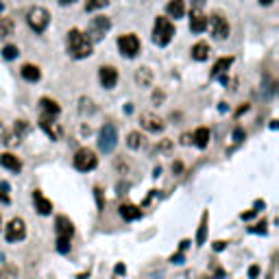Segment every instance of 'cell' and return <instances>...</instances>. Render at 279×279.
I'll return each instance as SVG.
<instances>
[{
	"instance_id": "4fadbf2b",
	"label": "cell",
	"mask_w": 279,
	"mask_h": 279,
	"mask_svg": "<svg viewBox=\"0 0 279 279\" xmlns=\"http://www.w3.org/2000/svg\"><path fill=\"white\" fill-rule=\"evenodd\" d=\"M99 79L105 90H111V87H116V83H118V70L114 66H103L99 72Z\"/></svg>"
},
{
	"instance_id": "7c38bea8",
	"label": "cell",
	"mask_w": 279,
	"mask_h": 279,
	"mask_svg": "<svg viewBox=\"0 0 279 279\" xmlns=\"http://www.w3.org/2000/svg\"><path fill=\"white\" fill-rule=\"evenodd\" d=\"M140 124H142V129H146L151 133H157L164 129V120L157 114H142L140 116Z\"/></svg>"
},
{
	"instance_id": "5bb4252c",
	"label": "cell",
	"mask_w": 279,
	"mask_h": 279,
	"mask_svg": "<svg viewBox=\"0 0 279 279\" xmlns=\"http://www.w3.org/2000/svg\"><path fill=\"white\" fill-rule=\"evenodd\" d=\"M33 203H35V209L41 214V216H48V214L53 212V203H50L40 190H35L33 192Z\"/></svg>"
},
{
	"instance_id": "cb8c5ba5",
	"label": "cell",
	"mask_w": 279,
	"mask_h": 279,
	"mask_svg": "<svg viewBox=\"0 0 279 279\" xmlns=\"http://www.w3.org/2000/svg\"><path fill=\"white\" fill-rule=\"evenodd\" d=\"M142 144H144V138L140 136L138 131H131V133L127 136V146H129V148H133V151H138V148L142 146Z\"/></svg>"
},
{
	"instance_id": "44dd1931",
	"label": "cell",
	"mask_w": 279,
	"mask_h": 279,
	"mask_svg": "<svg viewBox=\"0 0 279 279\" xmlns=\"http://www.w3.org/2000/svg\"><path fill=\"white\" fill-rule=\"evenodd\" d=\"M192 57L197 59V61H205V59L209 57V46L205 44V41H199V44L192 46Z\"/></svg>"
},
{
	"instance_id": "9c48e42d",
	"label": "cell",
	"mask_w": 279,
	"mask_h": 279,
	"mask_svg": "<svg viewBox=\"0 0 279 279\" xmlns=\"http://www.w3.org/2000/svg\"><path fill=\"white\" fill-rule=\"evenodd\" d=\"M118 48H120V53L124 55V57H136V55L140 53V40H138V35H133V33H127V35H120L118 37Z\"/></svg>"
},
{
	"instance_id": "9a60e30c",
	"label": "cell",
	"mask_w": 279,
	"mask_h": 279,
	"mask_svg": "<svg viewBox=\"0 0 279 279\" xmlns=\"http://www.w3.org/2000/svg\"><path fill=\"white\" fill-rule=\"evenodd\" d=\"M0 166L11 170V173H20L22 170V161L18 159L16 155H11V153H2V155H0Z\"/></svg>"
},
{
	"instance_id": "8fae6325",
	"label": "cell",
	"mask_w": 279,
	"mask_h": 279,
	"mask_svg": "<svg viewBox=\"0 0 279 279\" xmlns=\"http://www.w3.org/2000/svg\"><path fill=\"white\" fill-rule=\"evenodd\" d=\"M40 127L44 129L46 136H48L50 140H59V138H61V127H59L57 118H50V116H44V114H41Z\"/></svg>"
},
{
	"instance_id": "e0dca14e",
	"label": "cell",
	"mask_w": 279,
	"mask_h": 279,
	"mask_svg": "<svg viewBox=\"0 0 279 279\" xmlns=\"http://www.w3.org/2000/svg\"><path fill=\"white\" fill-rule=\"evenodd\" d=\"M166 11H168L170 18L179 20V18H183V13H185V2L183 0H170L168 7H166Z\"/></svg>"
},
{
	"instance_id": "e575fe53",
	"label": "cell",
	"mask_w": 279,
	"mask_h": 279,
	"mask_svg": "<svg viewBox=\"0 0 279 279\" xmlns=\"http://www.w3.org/2000/svg\"><path fill=\"white\" fill-rule=\"evenodd\" d=\"M258 273H259V271H258V266H251V271H249V275H251V277H258Z\"/></svg>"
},
{
	"instance_id": "3957f363",
	"label": "cell",
	"mask_w": 279,
	"mask_h": 279,
	"mask_svg": "<svg viewBox=\"0 0 279 279\" xmlns=\"http://www.w3.org/2000/svg\"><path fill=\"white\" fill-rule=\"evenodd\" d=\"M74 236V227L70 218L59 216L57 218V251L59 253H68L70 251V240Z\"/></svg>"
},
{
	"instance_id": "f35d334b",
	"label": "cell",
	"mask_w": 279,
	"mask_h": 279,
	"mask_svg": "<svg viewBox=\"0 0 279 279\" xmlns=\"http://www.w3.org/2000/svg\"><path fill=\"white\" fill-rule=\"evenodd\" d=\"M0 225H2V218H0Z\"/></svg>"
},
{
	"instance_id": "83f0119b",
	"label": "cell",
	"mask_w": 279,
	"mask_h": 279,
	"mask_svg": "<svg viewBox=\"0 0 279 279\" xmlns=\"http://www.w3.org/2000/svg\"><path fill=\"white\" fill-rule=\"evenodd\" d=\"M136 79H138V83H142V85H148V83H151V70H148V68H140V72L136 74Z\"/></svg>"
},
{
	"instance_id": "d590c367",
	"label": "cell",
	"mask_w": 279,
	"mask_h": 279,
	"mask_svg": "<svg viewBox=\"0 0 279 279\" xmlns=\"http://www.w3.org/2000/svg\"><path fill=\"white\" fill-rule=\"evenodd\" d=\"M214 249H216V251H222V249H225V242H216V244H214Z\"/></svg>"
},
{
	"instance_id": "836d02e7",
	"label": "cell",
	"mask_w": 279,
	"mask_h": 279,
	"mask_svg": "<svg viewBox=\"0 0 279 279\" xmlns=\"http://www.w3.org/2000/svg\"><path fill=\"white\" fill-rule=\"evenodd\" d=\"M124 271H127V268H124L122 264H118V266H116V273H118V275H124Z\"/></svg>"
},
{
	"instance_id": "484cf974",
	"label": "cell",
	"mask_w": 279,
	"mask_h": 279,
	"mask_svg": "<svg viewBox=\"0 0 279 279\" xmlns=\"http://www.w3.org/2000/svg\"><path fill=\"white\" fill-rule=\"evenodd\" d=\"M18 55H20V50H18V46H11V44H9V46H4V48H2V57L7 59V61H11V59H16Z\"/></svg>"
},
{
	"instance_id": "f546056e",
	"label": "cell",
	"mask_w": 279,
	"mask_h": 279,
	"mask_svg": "<svg viewBox=\"0 0 279 279\" xmlns=\"http://www.w3.org/2000/svg\"><path fill=\"white\" fill-rule=\"evenodd\" d=\"M0 142H9V131L2 122H0Z\"/></svg>"
},
{
	"instance_id": "ab89813d",
	"label": "cell",
	"mask_w": 279,
	"mask_h": 279,
	"mask_svg": "<svg viewBox=\"0 0 279 279\" xmlns=\"http://www.w3.org/2000/svg\"><path fill=\"white\" fill-rule=\"evenodd\" d=\"M0 197H2V192H0Z\"/></svg>"
},
{
	"instance_id": "7a4b0ae2",
	"label": "cell",
	"mask_w": 279,
	"mask_h": 279,
	"mask_svg": "<svg viewBox=\"0 0 279 279\" xmlns=\"http://www.w3.org/2000/svg\"><path fill=\"white\" fill-rule=\"evenodd\" d=\"M173 37H175V24L168 18H157L155 26H153V41L157 46H168Z\"/></svg>"
},
{
	"instance_id": "d4e9b609",
	"label": "cell",
	"mask_w": 279,
	"mask_h": 279,
	"mask_svg": "<svg viewBox=\"0 0 279 279\" xmlns=\"http://www.w3.org/2000/svg\"><path fill=\"white\" fill-rule=\"evenodd\" d=\"M13 31V22L7 18H0V37H9Z\"/></svg>"
},
{
	"instance_id": "5b68a950",
	"label": "cell",
	"mask_w": 279,
	"mask_h": 279,
	"mask_svg": "<svg viewBox=\"0 0 279 279\" xmlns=\"http://www.w3.org/2000/svg\"><path fill=\"white\" fill-rule=\"evenodd\" d=\"M109 29H111V20H109V18L96 16V18H92L90 26H87V37H90V41L94 44V41L103 40V37L109 33Z\"/></svg>"
},
{
	"instance_id": "52a82bcc",
	"label": "cell",
	"mask_w": 279,
	"mask_h": 279,
	"mask_svg": "<svg viewBox=\"0 0 279 279\" xmlns=\"http://www.w3.org/2000/svg\"><path fill=\"white\" fill-rule=\"evenodd\" d=\"M96 164H99V157H96V153L90 151V148H79L77 155H74V168L81 170V173L94 170Z\"/></svg>"
},
{
	"instance_id": "8d00e7d4",
	"label": "cell",
	"mask_w": 279,
	"mask_h": 279,
	"mask_svg": "<svg viewBox=\"0 0 279 279\" xmlns=\"http://www.w3.org/2000/svg\"><path fill=\"white\" fill-rule=\"evenodd\" d=\"M275 0H259V4H264V7H268V4H273Z\"/></svg>"
},
{
	"instance_id": "30bf717a",
	"label": "cell",
	"mask_w": 279,
	"mask_h": 279,
	"mask_svg": "<svg viewBox=\"0 0 279 279\" xmlns=\"http://www.w3.org/2000/svg\"><path fill=\"white\" fill-rule=\"evenodd\" d=\"M24 236H26V222L22 220V218H13L7 225V229H4V238H7L9 242H18V240H22Z\"/></svg>"
},
{
	"instance_id": "8992f818",
	"label": "cell",
	"mask_w": 279,
	"mask_h": 279,
	"mask_svg": "<svg viewBox=\"0 0 279 279\" xmlns=\"http://www.w3.org/2000/svg\"><path fill=\"white\" fill-rule=\"evenodd\" d=\"M116 144H118V131H116V127L109 122V124H105L99 133V151L107 155V153H111L116 148Z\"/></svg>"
},
{
	"instance_id": "2e32d148",
	"label": "cell",
	"mask_w": 279,
	"mask_h": 279,
	"mask_svg": "<svg viewBox=\"0 0 279 279\" xmlns=\"http://www.w3.org/2000/svg\"><path fill=\"white\" fill-rule=\"evenodd\" d=\"M207 29V16H203L201 11H194L190 18V31L192 33H203Z\"/></svg>"
},
{
	"instance_id": "6da1fadb",
	"label": "cell",
	"mask_w": 279,
	"mask_h": 279,
	"mask_svg": "<svg viewBox=\"0 0 279 279\" xmlns=\"http://www.w3.org/2000/svg\"><path fill=\"white\" fill-rule=\"evenodd\" d=\"M68 50L74 59H85L92 55L94 50V44L90 41V37L83 35L79 29H72L68 33Z\"/></svg>"
},
{
	"instance_id": "4316f807",
	"label": "cell",
	"mask_w": 279,
	"mask_h": 279,
	"mask_svg": "<svg viewBox=\"0 0 279 279\" xmlns=\"http://www.w3.org/2000/svg\"><path fill=\"white\" fill-rule=\"evenodd\" d=\"M109 4V0H87L85 2V11H96V9H103Z\"/></svg>"
},
{
	"instance_id": "ffe728a7",
	"label": "cell",
	"mask_w": 279,
	"mask_h": 279,
	"mask_svg": "<svg viewBox=\"0 0 279 279\" xmlns=\"http://www.w3.org/2000/svg\"><path fill=\"white\" fill-rule=\"evenodd\" d=\"M192 142L197 144L199 148H205L207 144H209V129H205V127L197 129V131H194V136H192Z\"/></svg>"
},
{
	"instance_id": "74e56055",
	"label": "cell",
	"mask_w": 279,
	"mask_h": 279,
	"mask_svg": "<svg viewBox=\"0 0 279 279\" xmlns=\"http://www.w3.org/2000/svg\"><path fill=\"white\" fill-rule=\"evenodd\" d=\"M74 0H59V4H72Z\"/></svg>"
},
{
	"instance_id": "ba28073f",
	"label": "cell",
	"mask_w": 279,
	"mask_h": 279,
	"mask_svg": "<svg viewBox=\"0 0 279 279\" xmlns=\"http://www.w3.org/2000/svg\"><path fill=\"white\" fill-rule=\"evenodd\" d=\"M207 26H209V31H212V35L216 37V40H227V37H229V31H231L229 22H227L220 13H214L212 18H207Z\"/></svg>"
},
{
	"instance_id": "277c9868",
	"label": "cell",
	"mask_w": 279,
	"mask_h": 279,
	"mask_svg": "<svg viewBox=\"0 0 279 279\" xmlns=\"http://www.w3.org/2000/svg\"><path fill=\"white\" fill-rule=\"evenodd\" d=\"M26 22L35 33H44L50 24V13L44 7H31L29 13H26Z\"/></svg>"
},
{
	"instance_id": "603a6c76",
	"label": "cell",
	"mask_w": 279,
	"mask_h": 279,
	"mask_svg": "<svg viewBox=\"0 0 279 279\" xmlns=\"http://www.w3.org/2000/svg\"><path fill=\"white\" fill-rule=\"evenodd\" d=\"M120 216H122L124 220H136V218L142 216V212H140V207H136V205H120Z\"/></svg>"
},
{
	"instance_id": "1f68e13d",
	"label": "cell",
	"mask_w": 279,
	"mask_h": 279,
	"mask_svg": "<svg viewBox=\"0 0 279 279\" xmlns=\"http://www.w3.org/2000/svg\"><path fill=\"white\" fill-rule=\"evenodd\" d=\"M190 2H192V7H194V9H197V11H199V9H201L203 4H205V0H190Z\"/></svg>"
},
{
	"instance_id": "ac0fdd59",
	"label": "cell",
	"mask_w": 279,
	"mask_h": 279,
	"mask_svg": "<svg viewBox=\"0 0 279 279\" xmlns=\"http://www.w3.org/2000/svg\"><path fill=\"white\" fill-rule=\"evenodd\" d=\"M40 107H41V114L44 116H50V118H57L59 116V105L55 103V100H50V99H41L40 100Z\"/></svg>"
},
{
	"instance_id": "d6a6232c",
	"label": "cell",
	"mask_w": 279,
	"mask_h": 279,
	"mask_svg": "<svg viewBox=\"0 0 279 279\" xmlns=\"http://www.w3.org/2000/svg\"><path fill=\"white\" fill-rule=\"evenodd\" d=\"M96 199H99V209H103V194H100L99 188H96Z\"/></svg>"
},
{
	"instance_id": "d6986e66",
	"label": "cell",
	"mask_w": 279,
	"mask_h": 279,
	"mask_svg": "<svg viewBox=\"0 0 279 279\" xmlns=\"http://www.w3.org/2000/svg\"><path fill=\"white\" fill-rule=\"evenodd\" d=\"M22 79H26L29 83H35V81H40V77H41V72H40V68L33 66V63H26V66H22Z\"/></svg>"
},
{
	"instance_id": "7402d4cb",
	"label": "cell",
	"mask_w": 279,
	"mask_h": 279,
	"mask_svg": "<svg viewBox=\"0 0 279 279\" xmlns=\"http://www.w3.org/2000/svg\"><path fill=\"white\" fill-rule=\"evenodd\" d=\"M231 61L234 59L231 57H222V59H218L216 63H214V70H212V77H222V74L229 70V66H231Z\"/></svg>"
},
{
	"instance_id": "4dcf8cb0",
	"label": "cell",
	"mask_w": 279,
	"mask_h": 279,
	"mask_svg": "<svg viewBox=\"0 0 279 279\" xmlns=\"http://www.w3.org/2000/svg\"><path fill=\"white\" fill-rule=\"evenodd\" d=\"M234 140H236V142H242V140H244V131H242V129H236V131H234Z\"/></svg>"
},
{
	"instance_id": "f1b7e54d",
	"label": "cell",
	"mask_w": 279,
	"mask_h": 279,
	"mask_svg": "<svg viewBox=\"0 0 279 279\" xmlns=\"http://www.w3.org/2000/svg\"><path fill=\"white\" fill-rule=\"evenodd\" d=\"M205 231H207V212L203 214V218H201V229H199V236H197V242L199 244L205 242Z\"/></svg>"
}]
</instances>
